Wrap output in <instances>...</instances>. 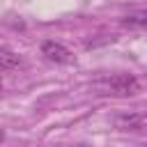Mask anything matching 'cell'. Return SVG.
Masks as SVG:
<instances>
[{"label": "cell", "instance_id": "6da1fadb", "mask_svg": "<svg viewBox=\"0 0 147 147\" xmlns=\"http://www.w3.org/2000/svg\"><path fill=\"white\" fill-rule=\"evenodd\" d=\"M94 90L99 94H110V96H133L140 90V83L131 74H113V76L99 78L94 83Z\"/></svg>", "mask_w": 147, "mask_h": 147}, {"label": "cell", "instance_id": "8992f818", "mask_svg": "<svg viewBox=\"0 0 147 147\" xmlns=\"http://www.w3.org/2000/svg\"><path fill=\"white\" fill-rule=\"evenodd\" d=\"M2 140H5V131L0 129V142H2Z\"/></svg>", "mask_w": 147, "mask_h": 147}, {"label": "cell", "instance_id": "7a4b0ae2", "mask_svg": "<svg viewBox=\"0 0 147 147\" xmlns=\"http://www.w3.org/2000/svg\"><path fill=\"white\" fill-rule=\"evenodd\" d=\"M113 124L122 133H147V113H142V110L119 113V115H115Z\"/></svg>", "mask_w": 147, "mask_h": 147}, {"label": "cell", "instance_id": "277c9868", "mask_svg": "<svg viewBox=\"0 0 147 147\" xmlns=\"http://www.w3.org/2000/svg\"><path fill=\"white\" fill-rule=\"evenodd\" d=\"M122 25L129 28V30H147V9L129 11V14L122 18Z\"/></svg>", "mask_w": 147, "mask_h": 147}, {"label": "cell", "instance_id": "3957f363", "mask_svg": "<svg viewBox=\"0 0 147 147\" xmlns=\"http://www.w3.org/2000/svg\"><path fill=\"white\" fill-rule=\"evenodd\" d=\"M41 55H44L48 62H55V64H71V62H74V53H71L64 44L53 41V39H48V41L41 44Z\"/></svg>", "mask_w": 147, "mask_h": 147}, {"label": "cell", "instance_id": "5b68a950", "mask_svg": "<svg viewBox=\"0 0 147 147\" xmlns=\"http://www.w3.org/2000/svg\"><path fill=\"white\" fill-rule=\"evenodd\" d=\"M16 67H21V55H16L14 51L0 48V71H9Z\"/></svg>", "mask_w": 147, "mask_h": 147}]
</instances>
